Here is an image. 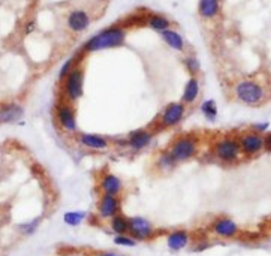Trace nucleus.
<instances>
[{
	"mask_svg": "<svg viewBox=\"0 0 271 256\" xmlns=\"http://www.w3.org/2000/svg\"><path fill=\"white\" fill-rule=\"evenodd\" d=\"M126 41V30L122 27H108L102 32H99L98 35H95L93 38H90L85 44H84V51L95 52L101 51V50H107V48H115V47H122Z\"/></svg>",
	"mask_w": 271,
	"mask_h": 256,
	"instance_id": "obj_1",
	"label": "nucleus"
},
{
	"mask_svg": "<svg viewBox=\"0 0 271 256\" xmlns=\"http://www.w3.org/2000/svg\"><path fill=\"white\" fill-rule=\"evenodd\" d=\"M198 138L193 136V135H182L178 138H175L168 152L172 154L174 160L178 163H183V162H188L190 159H193L196 153H198Z\"/></svg>",
	"mask_w": 271,
	"mask_h": 256,
	"instance_id": "obj_2",
	"label": "nucleus"
},
{
	"mask_svg": "<svg viewBox=\"0 0 271 256\" xmlns=\"http://www.w3.org/2000/svg\"><path fill=\"white\" fill-rule=\"evenodd\" d=\"M235 98L244 105L256 106L265 101V92L261 84L247 79L235 86Z\"/></svg>",
	"mask_w": 271,
	"mask_h": 256,
	"instance_id": "obj_3",
	"label": "nucleus"
},
{
	"mask_svg": "<svg viewBox=\"0 0 271 256\" xmlns=\"http://www.w3.org/2000/svg\"><path fill=\"white\" fill-rule=\"evenodd\" d=\"M128 234L135 240L136 243H142V241H148L152 238L156 237V226L145 217L142 216H134V217H128Z\"/></svg>",
	"mask_w": 271,
	"mask_h": 256,
	"instance_id": "obj_4",
	"label": "nucleus"
},
{
	"mask_svg": "<svg viewBox=\"0 0 271 256\" xmlns=\"http://www.w3.org/2000/svg\"><path fill=\"white\" fill-rule=\"evenodd\" d=\"M186 116V105L182 102L168 103L158 117V125L162 129H172L178 126Z\"/></svg>",
	"mask_w": 271,
	"mask_h": 256,
	"instance_id": "obj_5",
	"label": "nucleus"
},
{
	"mask_svg": "<svg viewBox=\"0 0 271 256\" xmlns=\"http://www.w3.org/2000/svg\"><path fill=\"white\" fill-rule=\"evenodd\" d=\"M84 87V72L80 68H74L71 74L63 79V93L66 102H77L82 96Z\"/></svg>",
	"mask_w": 271,
	"mask_h": 256,
	"instance_id": "obj_6",
	"label": "nucleus"
},
{
	"mask_svg": "<svg viewBox=\"0 0 271 256\" xmlns=\"http://www.w3.org/2000/svg\"><path fill=\"white\" fill-rule=\"evenodd\" d=\"M55 122L63 132H66L69 135L77 133V128H78L77 114H75L72 103L63 102L55 108Z\"/></svg>",
	"mask_w": 271,
	"mask_h": 256,
	"instance_id": "obj_7",
	"label": "nucleus"
},
{
	"mask_svg": "<svg viewBox=\"0 0 271 256\" xmlns=\"http://www.w3.org/2000/svg\"><path fill=\"white\" fill-rule=\"evenodd\" d=\"M213 153L219 160L226 162V163H232L240 157L242 150H240V146H238L237 139L223 138V139H219L217 143H215Z\"/></svg>",
	"mask_w": 271,
	"mask_h": 256,
	"instance_id": "obj_8",
	"label": "nucleus"
},
{
	"mask_svg": "<svg viewBox=\"0 0 271 256\" xmlns=\"http://www.w3.org/2000/svg\"><path fill=\"white\" fill-rule=\"evenodd\" d=\"M75 141H77V144H80L84 149L95 150V152L108 150L109 147L112 146V143L109 141V138H107V136L96 135V133H85V132H77L75 133Z\"/></svg>",
	"mask_w": 271,
	"mask_h": 256,
	"instance_id": "obj_9",
	"label": "nucleus"
},
{
	"mask_svg": "<svg viewBox=\"0 0 271 256\" xmlns=\"http://www.w3.org/2000/svg\"><path fill=\"white\" fill-rule=\"evenodd\" d=\"M96 211L102 220H109L115 214L122 213V198L112 195H101L96 204Z\"/></svg>",
	"mask_w": 271,
	"mask_h": 256,
	"instance_id": "obj_10",
	"label": "nucleus"
},
{
	"mask_svg": "<svg viewBox=\"0 0 271 256\" xmlns=\"http://www.w3.org/2000/svg\"><path fill=\"white\" fill-rule=\"evenodd\" d=\"M242 153L246 156H255L265 149V138L261 133H244L238 139Z\"/></svg>",
	"mask_w": 271,
	"mask_h": 256,
	"instance_id": "obj_11",
	"label": "nucleus"
},
{
	"mask_svg": "<svg viewBox=\"0 0 271 256\" xmlns=\"http://www.w3.org/2000/svg\"><path fill=\"white\" fill-rule=\"evenodd\" d=\"M153 132L148 129H136L126 136V147L132 152H141L152 144Z\"/></svg>",
	"mask_w": 271,
	"mask_h": 256,
	"instance_id": "obj_12",
	"label": "nucleus"
},
{
	"mask_svg": "<svg viewBox=\"0 0 271 256\" xmlns=\"http://www.w3.org/2000/svg\"><path fill=\"white\" fill-rule=\"evenodd\" d=\"M212 232L219 238H235L240 234V226L229 217H217L212 223Z\"/></svg>",
	"mask_w": 271,
	"mask_h": 256,
	"instance_id": "obj_13",
	"label": "nucleus"
},
{
	"mask_svg": "<svg viewBox=\"0 0 271 256\" xmlns=\"http://www.w3.org/2000/svg\"><path fill=\"white\" fill-rule=\"evenodd\" d=\"M125 184L122 179L112 173H105L99 180V190L101 195H112V196H120L123 193Z\"/></svg>",
	"mask_w": 271,
	"mask_h": 256,
	"instance_id": "obj_14",
	"label": "nucleus"
},
{
	"mask_svg": "<svg viewBox=\"0 0 271 256\" xmlns=\"http://www.w3.org/2000/svg\"><path fill=\"white\" fill-rule=\"evenodd\" d=\"M166 247L171 252H180L185 250L190 244V232L186 230H172L166 234Z\"/></svg>",
	"mask_w": 271,
	"mask_h": 256,
	"instance_id": "obj_15",
	"label": "nucleus"
},
{
	"mask_svg": "<svg viewBox=\"0 0 271 256\" xmlns=\"http://www.w3.org/2000/svg\"><path fill=\"white\" fill-rule=\"evenodd\" d=\"M24 114L21 105L15 102H6L0 105V122L2 123H15Z\"/></svg>",
	"mask_w": 271,
	"mask_h": 256,
	"instance_id": "obj_16",
	"label": "nucleus"
},
{
	"mask_svg": "<svg viewBox=\"0 0 271 256\" xmlns=\"http://www.w3.org/2000/svg\"><path fill=\"white\" fill-rule=\"evenodd\" d=\"M90 26V15L82 11V9H75L68 15V27L75 32V33H81L87 27Z\"/></svg>",
	"mask_w": 271,
	"mask_h": 256,
	"instance_id": "obj_17",
	"label": "nucleus"
},
{
	"mask_svg": "<svg viewBox=\"0 0 271 256\" xmlns=\"http://www.w3.org/2000/svg\"><path fill=\"white\" fill-rule=\"evenodd\" d=\"M198 96H199V81L195 77H192L185 86L183 96H182V103L192 105V103L196 102Z\"/></svg>",
	"mask_w": 271,
	"mask_h": 256,
	"instance_id": "obj_18",
	"label": "nucleus"
},
{
	"mask_svg": "<svg viewBox=\"0 0 271 256\" xmlns=\"http://www.w3.org/2000/svg\"><path fill=\"white\" fill-rule=\"evenodd\" d=\"M155 166L162 171V173H169L177 166V162L174 160L172 154L169 153L168 150H163L161 153H158L156 160H155Z\"/></svg>",
	"mask_w": 271,
	"mask_h": 256,
	"instance_id": "obj_19",
	"label": "nucleus"
},
{
	"mask_svg": "<svg viewBox=\"0 0 271 256\" xmlns=\"http://www.w3.org/2000/svg\"><path fill=\"white\" fill-rule=\"evenodd\" d=\"M108 226H109V231H111L114 235L128 234V228H129L128 217H126L123 213H118V214H115L114 217H111V219H109Z\"/></svg>",
	"mask_w": 271,
	"mask_h": 256,
	"instance_id": "obj_20",
	"label": "nucleus"
},
{
	"mask_svg": "<svg viewBox=\"0 0 271 256\" xmlns=\"http://www.w3.org/2000/svg\"><path fill=\"white\" fill-rule=\"evenodd\" d=\"M163 38V41L172 48V50H175V51H185V41H183V38L180 36V33H177V32H174V30H165L161 33Z\"/></svg>",
	"mask_w": 271,
	"mask_h": 256,
	"instance_id": "obj_21",
	"label": "nucleus"
},
{
	"mask_svg": "<svg viewBox=\"0 0 271 256\" xmlns=\"http://www.w3.org/2000/svg\"><path fill=\"white\" fill-rule=\"evenodd\" d=\"M219 12V0H199V15L202 18H213Z\"/></svg>",
	"mask_w": 271,
	"mask_h": 256,
	"instance_id": "obj_22",
	"label": "nucleus"
},
{
	"mask_svg": "<svg viewBox=\"0 0 271 256\" xmlns=\"http://www.w3.org/2000/svg\"><path fill=\"white\" fill-rule=\"evenodd\" d=\"M87 219V213L85 211H68L63 214V222L68 225V226H80L82 222Z\"/></svg>",
	"mask_w": 271,
	"mask_h": 256,
	"instance_id": "obj_23",
	"label": "nucleus"
},
{
	"mask_svg": "<svg viewBox=\"0 0 271 256\" xmlns=\"http://www.w3.org/2000/svg\"><path fill=\"white\" fill-rule=\"evenodd\" d=\"M145 23L152 27L153 30L159 32V33L168 30L169 26H171L169 20H168L166 17H163V15H150V17H147V21H145Z\"/></svg>",
	"mask_w": 271,
	"mask_h": 256,
	"instance_id": "obj_24",
	"label": "nucleus"
},
{
	"mask_svg": "<svg viewBox=\"0 0 271 256\" xmlns=\"http://www.w3.org/2000/svg\"><path fill=\"white\" fill-rule=\"evenodd\" d=\"M41 222H42V217H36V219H32V220H28V222H24V223H21V225H18V231L23 234V235H33L38 228L41 226Z\"/></svg>",
	"mask_w": 271,
	"mask_h": 256,
	"instance_id": "obj_25",
	"label": "nucleus"
},
{
	"mask_svg": "<svg viewBox=\"0 0 271 256\" xmlns=\"http://www.w3.org/2000/svg\"><path fill=\"white\" fill-rule=\"evenodd\" d=\"M114 244L120 246V247H135L136 243L135 240L129 235V234H120V235H114L112 238Z\"/></svg>",
	"mask_w": 271,
	"mask_h": 256,
	"instance_id": "obj_26",
	"label": "nucleus"
},
{
	"mask_svg": "<svg viewBox=\"0 0 271 256\" xmlns=\"http://www.w3.org/2000/svg\"><path fill=\"white\" fill-rule=\"evenodd\" d=\"M201 112L208 119V120H215L217 117V106L215 101H205L201 105Z\"/></svg>",
	"mask_w": 271,
	"mask_h": 256,
	"instance_id": "obj_27",
	"label": "nucleus"
},
{
	"mask_svg": "<svg viewBox=\"0 0 271 256\" xmlns=\"http://www.w3.org/2000/svg\"><path fill=\"white\" fill-rule=\"evenodd\" d=\"M72 69H74V59H68V60L63 63V66L60 68V71H58V79L63 81L65 78L71 74Z\"/></svg>",
	"mask_w": 271,
	"mask_h": 256,
	"instance_id": "obj_28",
	"label": "nucleus"
},
{
	"mask_svg": "<svg viewBox=\"0 0 271 256\" xmlns=\"http://www.w3.org/2000/svg\"><path fill=\"white\" fill-rule=\"evenodd\" d=\"M185 66H186V69L189 71V74H192V75H195L199 71V62L195 57H186L185 59Z\"/></svg>",
	"mask_w": 271,
	"mask_h": 256,
	"instance_id": "obj_29",
	"label": "nucleus"
},
{
	"mask_svg": "<svg viewBox=\"0 0 271 256\" xmlns=\"http://www.w3.org/2000/svg\"><path fill=\"white\" fill-rule=\"evenodd\" d=\"M210 247V243H205V241H198L195 246H193V252H202L205 249Z\"/></svg>",
	"mask_w": 271,
	"mask_h": 256,
	"instance_id": "obj_30",
	"label": "nucleus"
},
{
	"mask_svg": "<svg viewBox=\"0 0 271 256\" xmlns=\"http://www.w3.org/2000/svg\"><path fill=\"white\" fill-rule=\"evenodd\" d=\"M95 256H125L118 252H111V250H107V252H96Z\"/></svg>",
	"mask_w": 271,
	"mask_h": 256,
	"instance_id": "obj_31",
	"label": "nucleus"
},
{
	"mask_svg": "<svg viewBox=\"0 0 271 256\" xmlns=\"http://www.w3.org/2000/svg\"><path fill=\"white\" fill-rule=\"evenodd\" d=\"M265 138V149L271 152V133H268L267 136H264Z\"/></svg>",
	"mask_w": 271,
	"mask_h": 256,
	"instance_id": "obj_32",
	"label": "nucleus"
},
{
	"mask_svg": "<svg viewBox=\"0 0 271 256\" xmlns=\"http://www.w3.org/2000/svg\"><path fill=\"white\" fill-rule=\"evenodd\" d=\"M267 128H268V123H264V125H256V126H255L256 132H264Z\"/></svg>",
	"mask_w": 271,
	"mask_h": 256,
	"instance_id": "obj_33",
	"label": "nucleus"
},
{
	"mask_svg": "<svg viewBox=\"0 0 271 256\" xmlns=\"http://www.w3.org/2000/svg\"><path fill=\"white\" fill-rule=\"evenodd\" d=\"M35 30V23H28L27 29H26V33H30V32H33Z\"/></svg>",
	"mask_w": 271,
	"mask_h": 256,
	"instance_id": "obj_34",
	"label": "nucleus"
}]
</instances>
